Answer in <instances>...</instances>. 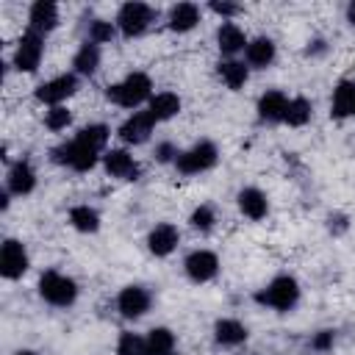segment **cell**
I'll list each match as a JSON object with an SVG mask.
<instances>
[{"label":"cell","mask_w":355,"mask_h":355,"mask_svg":"<svg viewBox=\"0 0 355 355\" xmlns=\"http://www.w3.org/2000/svg\"><path fill=\"white\" fill-rule=\"evenodd\" d=\"M347 19L355 25V3H349V8H347Z\"/></svg>","instance_id":"obj_37"},{"label":"cell","mask_w":355,"mask_h":355,"mask_svg":"<svg viewBox=\"0 0 355 355\" xmlns=\"http://www.w3.org/2000/svg\"><path fill=\"white\" fill-rule=\"evenodd\" d=\"M36 186V172L28 161H17L11 169H8V191L22 197V194H31Z\"/></svg>","instance_id":"obj_14"},{"label":"cell","mask_w":355,"mask_h":355,"mask_svg":"<svg viewBox=\"0 0 355 355\" xmlns=\"http://www.w3.org/2000/svg\"><path fill=\"white\" fill-rule=\"evenodd\" d=\"M150 116L155 122H164V119H172L178 111H180V97L172 94V92H161L155 97H150Z\"/></svg>","instance_id":"obj_19"},{"label":"cell","mask_w":355,"mask_h":355,"mask_svg":"<svg viewBox=\"0 0 355 355\" xmlns=\"http://www.w3.org/2000/svg\"><path fill=\"white\" fill-rule=\"evenodd\" d=\"M150 89H153V83L144 72H130L125 80L108 86V100L122 108H136L150 97Z\"/></svg>","instance_id":"obj_2"},{"label":"cell","mask_w":355,"mask_h":355,"mask_svg":"<svg viewBox=\"0 0 355 355\" xmlns=\"http://www.w3.org/2000/svg\"><path fill=\"white\" fill-rule=\"evenodd\" d=\"M191 225H194L197 230H211V225H214V211H211V205H200V208L191 214Z\"/></svg>","instance_id":"obj_33"},{"label":"cell","mask_w":355,"mask_h":355,"mask_svg":"<svg viewBox=\"0 0 355 355\" xmlns=\"http://www.w3.org/2000/svg\"><path fill=\"white\" fill-rule=\"evenodd\" d=\"M286 108H288V97L283 92H266L258 100V114L263 122H283Z\"/></svg>","instance_id":"obj_16"},{"label":"cell","mask_w":355,"mask_h":355,"mask_svg":"<svg viewBox=\"0 0 355 355\" xmlns=\"http://www.w3.org/2000/svg\"><path fill=\"white\" fill-rule=\"evenodd\" d=\"M69 119H72V114H69L64 105H53V108L47 111V116H44V125H47L50 130H61V128L69 125Z\"/></svg>","instance_id":"obj_30"},{"label":"cell","mask_w":355,"mask_h":355,"mask_svg":"<svg viewBox=\"0 0 355 355\" xmlns=\"http://www.w3.org/2000/svg\"><path fill=\"white\" fill-rule=\"evenodd\" d=\"M17 355H36V352H31V349H19Z\"/></svg>","instance_id":"obj_38"},{"label":"cell","mask_w":355,"mask_h":355,"mask_svg":"<svg viewBox=\"0 0 355 355\" xmlns=\"http://www.w3.org/2000/svg\"><path fill=\"white\" fill-rule=\"evenodd\" d=\"M75 86H78L75 75H58V78L42 83V86L36 89V100H39V103H47V105H61V103L75 92Z\"/></svg>","instance_id":"obj_9"},{"label":"cell","mask_w":355,"mask_h":355,"mask_svg":"<svg viewBox=\"0 0 355 355\" xmlns=\"http://www.w3.org/2000/svg\"><path fill=\"white\" fill-rule=\"evenodd\" d=\"M216 42H219V50H222V53H227V55L239 53V50L247 44L244 33H241V31H239L233 22H225V25L219 28V33H216Z\"/></svg>","instance_id":"obj_25"},{"label":"cell","mask_w":355,"mask_h":355,"mask_svg":"<svg viewBox=\"0 0 355 355\" xmlns=\"http://www.w3.org/2000/svg\"><path fill=\"white\" fill-rule=\"evenodd\" d=\"M153 125H155V119L150 116V111H136V114H130V116L122 122L119 136H122V141H128V144H141V141L150 139Z\"/></svg>","instance_id":"obj_10"},{"label":"cell","mask_w":355,"mask_h":355,"mask_svg":"<svg viewBox=\"0 0 355 355\" xmlns=\"http://www.w3.org/2000/svg\"><path fill=\"white\" fill-rule=\"evenodd\" d=\"M141 344L144 338H139L136 333H122L116 344V355H141Z\"/></svg>","instance_id":"obj_31"},{"label":"cell","mask_w":355,"mask_h":355,"mask_svg":"<svg viewBox=\"0 0 355 355\" xmlns=\"http://www.w3.org/2000/svg\"><path fill=\"white\" fill-rule=\"evenodd\" d=\"M28 19H31V31L47 33V31H53L55 22H58V8H55V3L39 0V3L31 6V17H28Z\"/></svg>","instance_id":"obj_17"},{"label":"cell","mask_w":355,"mask_h":355,"mask_svg":"<svg viewBox=\"0 0 355 355\" xmlns=\"http://www.w3.org/2000/svg\"><path fill=\"white\" fill-rule=\"evenodd\" d=\"M155 19V11L147 3H125L116 14V25L122 31V36H139L150 28V22Z\"/></svg>","instance_id":"obj_6"},{"label":"cell","mask_w":355,"mask_h":355,"mask_svg":"<svg viewBox=\"0 0 355 355\" xmlns=\"http://www.w3.org/2000/svg\"><path fill=\"white\" fill-rule=\"evenodd\" d=\"M178 244V227L169 225V222H161L150 230V239H147V247L153 255H169Z\"/></svg>","instance_id":"obj_15"},{"label":"cell","mask_w":355,"mask_h":355,"mask_svg":"<svg viewBox=\"0 0 355 355\" xmlns=\"http://www.w3.org/2000/svg\"><path fill=\"white\" fill-rule=\"evenodd\" d=\"M200 22V8L194 3H178L172 11H169V28L172 31H191L194 25Z\"/></svg>","instance_id":"obj_21"},{"label":"cell","mask_w":355,"mask_h":355,"mask_svg":"<svg viewBox=\"0 0 355 355\" xmlns=\"http://www.w3.org/2000/svg\"><path fill=\"white\" fill-rule=\"evenodd\" d=\"M239 208H241V214L250 216V219H263L269 205H266L263 191H258V189H244V191L239 194Z\"/></svg>","instance_id":"obj_22"},{"label":"cell","mask_w":355,"mask_h":355,"mask_svg":"<svg viewBox=\"0 0 355 355\" xmlns=\"http://www.w3.org/2000/svg\"><path fill=\"white\" fill-rule=\"evenodd\" d=\"M214 336H216L219 344L236 347V344H241L247 338V327L241 322H236V319H219L216 327H214Z\"/></svg>","instance_id":"obj_23"},{"label":"cell","mask_w":355,"mask_h":355,"mask_svg":"<svg viewBox=\"0 0 355 355\" xmlns=\"http://www.w3.org/2000/svg\"><path fill=\"white\" fill-rule=\"evenodd\" d=\"M333 116H355V83L341 80L333 92Z\"/></svg>","instance_id":"obj_20"},{"label":"cell","mask_w":355,"mask_h":355,"mask_svg":"<svg viewBox=\"0 0 355 355\" xmlns=\"http://www.w3.org/2000/svg\"><path fill=\"white\" fill-rule=\"evenodd\" d=\"M272 58H275V44L269 39L261 36V39H252L247 44V64L250 67H269Z\"/></svg>","instance_id":"obj_24"},{"label":"cell","mask_w":355,"mask_h":355,"mask_svg":"<svg viewBox=\"0 0 355 355\" xmlns=\"http://www.w3.org/2000/svg\"><path fill=\"white\" fill-rule=\"evenodd\" d=\"M308 119H311V103H308V100H302V97L288 100V108H286L283 122H288V125L300 128V125H305Z\"/></svg>","instance_id":"obj_29"},{"label":"cell","mask_w":355,"mask_h":355,"mask_svg":"<svg viewBox=\"0 0 355 355\" xmlns=\"http://www.w3.org/2000/svg\"><path fill=\"white\" fill-rule=\"evenodd\" d=\"M39 294H42L44 302H50V305H55V308H67V305L75 302L78 286H75L72 277H67V275H61V272H44V275L39 277Z\"/></svg>","instance_id":"obj_4"},{"label":"cell","mask_w":355,"mask_h":355,"mask_svg":"<svg viewBox=\"0 0 355 355\" xmlns=\"http://www.w3.org/2000/svg\"><path fill=\"white\" fill-rule=\"evenodd\" d=\"M25 269H28V252H25V247L19 241L8 239L3 244V250H0V275L6 280H17V277L25 275Z\"/></svg>","instance_id":"obj_8"},{"label":"cell","mask_w":355,"mask_h":355,"mask_svg":"<svg viewBox=\"0 0 355 355\" xmlns=\"http://www.w3.org/2000/svg\"><path fill=\"white\" fill-rule=\"evenodd\" d=\"M111 36H114V25H111V22L97 19V22L89 25V42H92V44H103V42H108Z\"/></svg>","instance_id":"obj_32"},{"label":"cell","mask_w":355,"mask_h":355,"mask_svg":"<svg viewBox=\"0 0 355 355\" xmlns=\"http://www.w3.org/2000/svg\"><path fill=\"white\" fill-rule=\"evenodd\" d=\"M183 266H186V275H189L194 283H205V280H211V277L216 275L219 261H216L214 252H208V250H197V252H191V255L186 258Z\"/></svg>","instance_id":"obj_11"},{"label":"cell","mask_w":355,"mask_h":355,"mask_svg":"<svg viewBox=\"0 0 355 355\" xmlns=\"http://www.w3.org/2000/svg\"><path fill=\"white\" fill-rule=\"evenodd\" d=\"M255 300H258L261 305H266V308H275V311H291V308L297 305V300H300V286H297L294 277L280 275V277H275L266 288H261V291L255 294Z\"/></svg>","instance_id":"obj_3"},{"label":"cell","mask_w":355,"mask_h":355,"mask_svg":"<svg viewBox=\"0 0 355 355\" xmlns=\"http://www.w3.org/2000/svg\"><path fill=\"white\" fill-rule=\"evenodd\" d=\"M103 164H105V172L119 180H133L139 175V164L133 161V155L128 150H108Z\"/></svg>","instance_id":"obj_13"},{"label":"cell","mask_w":355,"mask_h":355,"mask_svg":"<svg viewBox=\"0 0 355 355\" xmlns=\"http://www.w3.org/2000/svg\"><path fill=\"white\" fill-rule=\"evenodd\" d=\"M42 53H44L42 33H36V31L28 28V33H22V39H19V44H17L14 67H17L19 72H33V69L39 67V61H42Z\"/></svg>","instance_id":"obj_7"},{"label":"cell","mask_w":355,"mask_h":355,"mask_svg":"<svg viewBox=\"0 0 355 355\" xmlns=\"http://www.w3.org/2000/svg\"><path fill=\"white\" fill-rule=\"evenodd\" d=\"M116 308L125 319H139L147 308H150V294L141 288V286H128L119 291V300H116Z\"/></svg>","instance_id":"obj_12"},{"label":"cell","mask_w":355,"mask_h":355,"mask_svg":"<svg viewBox=\"0 0 355 355\" xmlns=\"http://www.w3.org/2000/svg\"><path fill=\"white\" fill-rule=\"evenodd\" d=\"M219 78L225 80L227 89H239L247 80V67L241 61H222L219 64Z\"/></svg>","instance_id":"obj_28"},{"label":"cell","mask_w":355,"mask_h":355,"mask_svg":"<svg viewBox=\"0 0 355 355\" xmlns=\"http://www.w3.org/2000/svg\"><path fill=\"white\" fill-rule=\"evenodd\" d=\"M105 141H108V128L105 125H89L72 141L55 147L53 150V161L64 164V166H69L75 172H86V169H92L97 164V155L105 147Z\"/></svg>","instance_id":"obj_1"},{"label":"cell","mask_w":355,"mask_h":355,"mask_svg":"<svg viewBox=\"0 0 355 355\" xmlns=\"http://www.w3.org/2000/svg\"><path fill=\"white\" fill-rule=\"evenodd\" d=\"M216 158H219L216 147H214L211 141H200V144H194V147L178 153L175 166H178L183 175H200V172L211 169V166L216 164Z\"/></svg>","instance_id":"obj_5"},{"label":"cell","mask_w":355,"mask_h":355,"mask_svg":"<svg viewBox=\"0 0 355 355\" xmlns=\"http://www.w3.org/2000/svg\"><path fill=\"white\" fill-rule=\"evenodd\" d=\"M211 11H216L222 17H230V14H236V6H230V3H211Z\"/></svg>","instance_id":"obj_34"},{"label":"cell","mask_w":355,"mask_h":355,"mask_svg":"<svg viewBox=\"0 0 355 355\" xmlns=\"http://www.w3.org/2000/svg\"><path fill=\"white\" fill-rule=\"evenodd\" d=\"M97 64H100V50H97V44H92V42H86V44L75 53V61H72L75 72H80V75H92V72L97 69Z\"/></svg>","instance_id":"obj_27"},{"label":"cell","mask_w":355,"mask_h":355,"mask_svg":"<svg viewBox=\"0 0 355 355\" xmlns=\"http://www.w3.org/2000/svg\"><path fill=\"white\" fill-rule=\"evenodd\" d=\"M175 352V336L166 327L150 330V336L141 344V355H172Z\"/></svg>","instance_id":"obj_18"},{"label":"cell","mask_w":355,"mask_h":355,"mask_svg":"<svg viewBox=\"0 0 355 355\" xmlns=\"http://www.w3.org/2000/svg\"><path fill=\"white\" fill-rule=\"evenodd\" d=\"M330 341H333V333H322L316 341H313V347H319V349H324V347H330Z\"/></svg>","instance_id":"obj_36"},{"label":"cell","mask_w":355,"mask_h":355,"mask_svg":"<svg viewBox=\"0 0 355 355\" xmlns=\"http://www.w3.org/2000/svg\"><path fill=\"white\" fill-rule=\"evenodd\" d=\"M172 155L178 158V153H175V150H172L169 144H161V147H158V158H161V161H169Z\"/></svg>","instance_id":"obj_35"},{"label":"cell","mask_w":355,"mask_h":355,"mask_svg":"<svg viewBox=\"0 0 355 355\" xmlns=\"http://www.w3.org/2000/svg\"><path fill=\"white\" fill-rule=\"evenodd\" d=\"M69 222H72V227L80 230V233H94V230L100 227V216H97V211L89 208V205H75V208H69Z\"/></svg>","instance_id":"obj_26"}]
</instances>
